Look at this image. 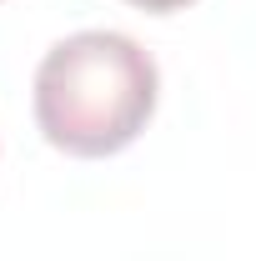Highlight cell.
<instances>
[{
  "instance_id": "cell-1",
  "label": "cell",
  "mask_w": 256,
  "mask_h": 261,
  "mask_svg": "<svg viewBox=\"0 0 256 261\" xmlns=\"http://www.w3.org/2000/svg\"><path fill=\"white\" fill-rule=\"evenodd\" d=\"M161 96L156 61L121 31H75L35 70V126L65 156H116Z\"/></svg>"
},
{
  "instance_id": "cell-2",
  "label": "cell",
  "mask_w": 256,
  "mask_h": 261,
  "mask_svg": "<svg viewBox=\"0 0 256 261\" xmlns=\"http://www.w3.org/2000/svg\"><path fill=\"white\" fill-rule=\"evenodd\" d=\"M131 5H141V10H151V15H171V10H181V5H191V0H131Z\"/></svg>"
}]
</instances>
